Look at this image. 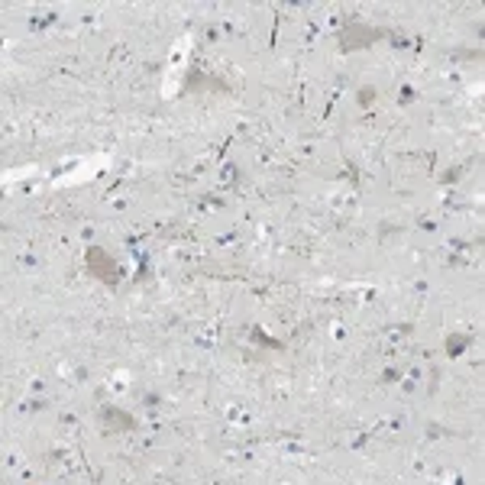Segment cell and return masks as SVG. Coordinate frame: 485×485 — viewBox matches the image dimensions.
Instances as JSON below:
<instances>
[{
    "label": "cell",
    "mask_w": 485,
    "mask_h": 485,
    "mask_svg": "<svg viewBox=\"0 0 485 485\" xmlns=\"http://www.w3.org/2000/svg\"><path fill=\"white\" fill-rule=\"evenodd\" d=\"M376 39H382L376 26H366V23H346L343 33H340V49L343 52H353V49H366L372 46Z\"/></svg>",
    "instance_id": "7a4b0ae2"
},
{
    "label": "cell",
    "mask_w": 485,
    "mask_h": 485,
    "mask_svg": "<svg viewBox=\"0 0 485 485\" xmlns=\"http://www.w3.org/2000/svg\"><path fill=\"white\" fill-rule=\"evenodd\" d=\"M369 101H376V91H369L366 88V91H360V104H369Z\"/></svg>",
    "instance_id": "5b68a950"
},
{
    "label": "cell",
    "mask_w": 485,
    "mask_h": 485,
    "mask_svg": "<svg viewBox=\"0 0 485 485\" xmlns=\"http://www.w3.org/2000/svg\"><path fill=\"white\" fill-rule=\"evenodd\" d=\"M466 343H469V336H450V340H446V353H453V356H456V353H460Z\"/></svg>",
    "instance_id": "277c9868"
},
{
    "label": "cell",
    "mask_w": 485,
    "mask_h": 485,
    "mask_svg": "<svg viewBox=\"0 0 485 485\" xmlns=\"http://www.w3.org/2000/svg\"><path fill=\"white\" fill-rule=\"evenodd\" d=\"M101 421L110 427V430H133V427H136L133 414H126V411H120V408H104Z\"/></svg>",
    "instance_id": "3957f363"
},
{
    "label": "cell",
    "mask_w": 485,
    "mask_h": 485,
    "mask_svg": "<svg viewBox=\"0 0 485 485\" xmlns=\"http://www.w3.org/2000/svg\"><path fill=\"white\" fill-rule=\"evenodd\" d=\"M84 266H88V272H91L94 278H101L104 285H117V278H120L117 262H114V256H110L104 246H88Z\"/></svg>",
    "instance_id": "6da1fadb"
}]
</instances>
